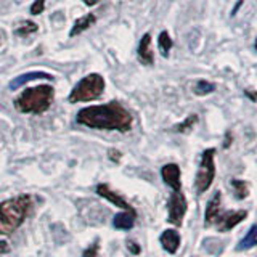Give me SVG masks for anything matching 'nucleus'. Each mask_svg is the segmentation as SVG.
<instances>
[{"label": "nucleus", "mask_w": 257, "mask_h": 257, "mask_svg": "<svg viewBox=\"0 0 257 257\" xmlns=\"http://www.w3.org/2000/svg\"><path fill=\"white\" fill-rule=\"evenodd\" d=\"M76 122L90 128L127 132L132 128V114L117 101H109L98 106L82 108L76 116Z\"/></svg>", "instance_id": "nucleus-1"}, {"label": "nucleus", "mask_w": 257, "mask_h": 257, "mask_svg": "<svg viewBox=\"0 0 257 257\" xmlns=\"http://www.w3.org/2000/svg\"><path fill=\"white\" fill-rule=\"evenodd\" d=\"M32 207L29 195H20L0 204V235H12L26 220Z\"/></svg>", "instance_id": "nucleus-2"}, {"label": "nucleus", "mask_w": 257, "mask_h": 257, "mask_svg": "<svg viewBox=\"0 0 257 257\" xmlns=\"http://www.w3.org/2000/svg\"><path fill=\"white\" fill-rule=\"evenodd\" d=\"M55 90L52 85H37L26 88L20 96L15 98V108L20 112H34L40 114L45 112L53 103Z\"/></svg>", "instance_id": "nucleus-3"}, {"label": "nucleus", "mask_w": 257, "mask_h": 257, "mask_svg": "<svg viewBox=\"0 0 257 257\" xmlns=\"http://www.w3.org/2000/svg\"><path fill=\"white\" fill-rule=\"evenodd\" d=\"M104 92V79L100 74H88L84 79H80L77 85L72 88L68 101L69 103H82V101H92L100 98Z\"/></svg>", "instance_id": "nucleus-4"}, {"label": "nucleus", "mask_w": 257, "mask_h": 257, "mask_svg": "<svg viewBox=\"0 0 257 257\" xmlns=\"http://www.w3.org/2000/svg\"><path fill=\"white\" fill-rule=\"evenodd\" d=\"M215 150L207 148L204 150L203 156H201V163L198 167V174L195 179V187L198 193H204L211 188L215 177V163H214Z\"/></svg>", "instance_id": "nucleus-5"}, {"label": "nucleus", "mask_w": 257, "mask_h": 257, "mask_svg": "<svg viewBox=\"0 0 257 257\" xmlns=\"http://www.w3.org/2000/svg\"><path fill=\"white\" fill-rule=\"evenodd\" d=\"M167 209H169L167 222L179 227V225H182V222H183L185 214H187L188 203H187V199H185V196L182 195L180 191H174V195L169 198Z\"/></svg>", "instance_id": "nucleus-6"}, {"label": "nucleus", "mask_w": 257, "mask_h": 257, "mask_svg": "<svg viewBox=\"0 0 257 257\" xmlns=\"http://www.w3.org/2000/svg\"><path fill=\"white\" fill-rule=\"evenodd\" d=\"M96 193H98V196H101V198H104V199L111 201V203L114 204V206H117V207H120V209H124L125 212H135V209L127 203V201L124 199V196H120V195H117L116 191H112L106 183L98 185V187H96ZM135 214H137V212H135Z\"/></svg>", "instance_id": "nucleus-7"}, {"label": "nucleus", "mask_w": 257, "mask_h": 257, "mask_svg": "<svg viewBox=\"0 0 257 257\" xmlns=\"http://www.w3.org/2000/svg\"><path fill=\"white\" fill-rule=\"evenodd\" d=\"M247 212L246 211H236V212H225L223 215L217 217V228L219 231H228L235 228L238 223H241L246 219Z\"/></svg>", "instance_id": "nucleus-8"}, {"label": "nucleus", "mask_w": 257, "mask_h": 257, "mask_svg": "<svg viewBox=\"0 0 257 257\" xmlns=\"http://www.w3.org/2000/svg\"><path fill=\"white\" fill-rule=\"evenodd\" d=\"M161 175H163V180L171 187L174 191H180V167L177 164H166L161 169Z\"/></svg>", "instance_id": "nucleus-9"}, {"label": "nucleus", "mask_w": 257, "mask_h": 257, "mask_svg": "<svg viewBox=\"0 0 257 257\" xmlns=\"http://www.w3.org/2000/svg\"><path fill=\"white\" fill-rule=\"evenodd\" d=\"M159 241H161V244H163V247L169 254H175L177 251H179V247H180V235H179V231L172 230V228L164 230L163 235H161V238H159Z\"/></svg>", "instance_id": "nucleus-10"}, {"label": "nucleus", "mask_w": 257, "mask_h": 257, "mask_svg": "<svg viewBox=\"0 0 257 257\" xmlns=\"http://www.w3.org/2000/svg\"><path fill=\"white\" fill-rule=\"evenodd\" d=\"M220 204H222V195L220 191H215L214 196L209 199V203L206 206V212H204L206 225H211L217 220V217L220 214Z\"/></svg>", "instance_id": "nucleus-11"}, {"label": "nucleus", "mask_w": 257, "mask_h": 257, "mask_svg": "<svg viewBox=\"0 0 257 257\" xmlns=\"http://www.w3.org/2000/svg\"><path fill=\"white\" fill-rule=\"evenodd\" d=\"M137 55H139V60L143 64H147V66H151V64L155 63V55H153V50H151V36L150 34H145L142 37Z\"/></svg>", "instance_id": "nucleus-12"}, {"label": "nucleus", "mask_w": 257, "mask_h": 257, "mask_svg": "<svg viewBox=\"0 0 257 257\" xmlns=\"http://www.w3.org/2000/svg\"><path fill=\"white\" fill-rule=\"evenodd\" d=\"M36 79H48V80H52L53 76L52 74H47V72H42V71L26 72V74H21L18 77H15L12 82H10V88H12V90H16V88H20L21 85L31 82V80H36Z\"/></svg>", "instance_id": "nucleus-13"}, {"label": "nucleus", "mask_w": 257, "mask_h": 257, "mask_svg": "<svg viewBox=\"0 0 257 257\" xmlns=\"http://www.w3.org/2000/svg\"><path fill=\"white\" fill-rule=\"evenodd\" d=\"M95 23H96V16H95V13H87L85 16H82V18H79V20L74 23V26H72V29L69 31V37H76V36H79L80 32H84V31H87L88 28H92Z\"/></svg>", "instance_id": "nucleus-14"}, {"label": "nucleus", "mask_w": 257, "mask_h": 257, "mask_svg": "<svg viewBox=\"0 0 257 257\" xmlns=\"http://www.w3.org/2000/svg\"><path fill=\"white\" fill-rule=\"evenodd\" d=\"M135 219H137V214L135 212H119L114 215L112 219V225L117 228V230H131L134 225H135Z\"/></svg>", "instance_id": "nucleus-15"}, {"label": "nucleus", "mask_w": 257, "mask_h": 257, "mask_svg": "<svg viewBox=\"0 0 257 257\" xmlns=\"http://www.w3.org/2000/svg\"><path fill=\"white\" fill-rule=\"evenodd\" d=\"M254 246H257V225H252V227L249 228L244 238L238 243L236 251H244V249H251Z\"/></svg>", "instance_id": "nucleus-16"}, {"label": "nucleus", "mask_w": 257, "mask_h": 257, "mask_svg": "<svg viewBox=\"0 0 257 257\" xmlns=\"http://www.w3.org/2000/svg\"><path fill=\"white\" fill-rule=\"evenodd\" d=\"M158 45H159V50H161V55L163 56H169V52H171V48L174 45L171 36H169L167 31H163L159 34V39H158Z\"/></svg>", "instance_id": "nucleus-17"}, {"label": "nucleus", "mask_w": 257, "mask_h": 257, "mask_svg": "<svg viewBox=\"0 0 257 257\" xmlns=\"http://www.w3.org/2000/svg\"><path fill=\"white\" fill-rule=\"evenodd\" d=\"M39 29V26L34 23V21H29V20H26V21H23L18 28H16V36H21V37H24V36H29V34H34V32Z\"/></svg>", "instance_id": "nucleus-18"}, {"label": "nucleus", "mask_w": 257, "mask_h": 257, "mask_svg": "<svg viewBox=\"0 0 257 257\" xmlns=\"http://www.w3.org/2000/svg\"><path fill=\"white\" fill-rule=\"evenodd\" d=\"M231 187H233V190H235V196H236L238 199H244V198H247L249 190H247L246 182H243V180H233V182H231Z\"/></svg>", "instance_id": "nucleus-19"}, {"label": "nucleus", "mask_w": 257, "mask_h": 257, "mask_svg": "<svg viewBox=\"0 0 257 257\" xmlns=\"http://www.w3.org/2000/svg\"><path fill=\"white\" fill-rule=\"evenodd\" d=\"M215 90V85L207 82V80H198L195 85V93L196 95H209Z\"/></svg>", "instance_id": "nucleus-20"}, {"label": "nucleus", "mask_w": 257, "mask_h": 257, "mask_svg": "<svg viewBox=\"0 0 257 257\" xmlns=\"http://www.w3.org/2000/svg\"><path fill=\"white\" fill-rule=\"evenodd\" d=\"M196 120H198V116H196V114H191V116H188L187 119H185L182 124L177 125V127H175V131H177V132H180V134H187V132L190 131V128L196 124Z\"/></svg>", "instance_id": "nucleus-21"}, {"label": "nucleus", "mask_w": 257, "mask_h": 257, "mask_svg": "<svg viewBox=\"0 0 257 257\" xmlns=\"http://www.w3.org/2000/svg\"><path fill=\"white\" fill-rule=\"evenodd\" d=\"M98 251H100V241L96 239L88 247H85L82 257H98Z\"/></svg>", "instance_id": "nucleus-22"}, {"label": "nucleus", "mask_w": 257, "mask_h": 257, "mask_svg": "<svg viewBox=\"0 0 257 257\" xmlns=\"http://www.w3.org/2000/svg\"><path fill=\"white\" fill-rule=\"evenodd\" d=\"M45 2L47 0H34V4L31 5V15H40L45 10Z\"/></svg>", "instance_id": "nucleus-23"}, {"label": "nucleus", "mask_w": 257, "mask_h": 257, "mask_svg": "<svg viewBox=\"0 0 257 257\" xmlns=\"http://www.w3.org/2000/svg\"><path fill=\"white\" fill-rule=\"evenodd\" d=\"M127 247H128V251H131L132 254H140V246L137 243H134V241H128Z\"/></svg>", "instance_id": "nucleus-24"}, {"label": "nucleus", "mask_w": 257, "mask_h": 257, "mask_svg": "<svg viewBox=\"0 0 257 257\" xmlns=\"http://www.w3.org/2000/svg\"><path fill=\"white\" fill-rule=\"evenodd\" d=\"M10 252V246H8L7 241H0V254H7Z\"/></svg>", "instance_id": "nucleus-25"}, {"label": "nucleus", "mask_w": 257, "mask_h": 257, "mask_svg": "<svg viewBox=\"0 0 257 257\" xmlns=\"http://www.w3.org/2000/svg\"><path fill=\"white\" fill-rule=\"evenodd\" d=\"M109 158H112V161H116V163H117L119 158H120V153L116 151V150H111V151H109Z\"/></svg>", "instance_id": "nucleus-26"}, {"label": "nucleus", "mask_w": 257, "mask_h": 257, "mask_svg": "<svg viewBox=\"0 0 257 257\" xmlns=\"http://www.w3.org/2000/svg\"><path fill=\"white\" fill-rule=\"evenodd\" d=\"M82 2H84L85 5H88V7H93V5L98 4V0H82Z\"/></svg>", "instance_id": "nucleus-27"}, {"label": "nucleus", "mask_w": 257, "mask_h": 257, "mask_svg": "<svg viewBox=\"0 0 257 257\" xmlns=\"http://www.w3.org/2000/svg\"><path fill=\"white\" fill-rule=\"evenodd\" d=\"M255 50H257V40H255Z\"/></svg>", "instance_id": "nucleus-28"}]
</instances>
